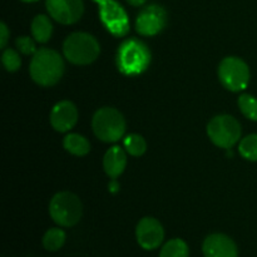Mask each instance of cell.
I'll return each mask as SVG.
<instances>
[{"mask_svg":"<svg viewBox=\"0 0 257 257\" xmlns=\"http://www.w3.org/2000/svg\"><path fill=\"white\" fill-rule=\"evenodd\" d=\"M64 60L60 54L49 48L37 50L30 62V77L42 87L55 85L64 74Z\"/></svg>","mask_w":257,"mask_h":257,"instance_id":"6da1fadb","label":"cell"},{"mask_svg":"<svg viewBox=\"0 0 257 257\" xmlns=\"http://www.w3.org/2000/svg\"><path fill=\"white\" fill-rule=\"evenodd\" d=\"M115 62L120 73L125 75H138L150 65L151 52L145 43L131 38L119 45Z\"/></svg>","mask_w":257,"mask_h":257,"instance_id":"7a4b0ae2","label":"cell"},{"mask_svg":"<svg viewBox=\"0 0 257 257\" xmlns=\"http://www.w3.org/2000/svg\"><path fill=\"white\" fill-rule=\"evenodd\" d=\"M64 57L75 65H88L94 62L100 53L98 40L88 33H73L63 44Z\"/></svg>","mask_w":257,"mask_h":257,"instance_id":"3957f363","label":"cell"},{"mask_svg":"<svg viewBox=\"0 0 257 257\" xmlns=\"http://www.w3.org/2000/svg\"><path fill=\"white\" fill-rule=\"evenodd\" d=\"M92 128L98 140L105 143L117 142L125 132V120L115 108L103 107L93 115Z\"/></svg>","mask_w":257,"mask_h":257,"instance_id":"277c9868","label":"cell"},{"mask_svg":"<svg viewBox=\"0 0 257 257\" xmlns=\"http://www.w3.org/2000/svg\"><path fill=\"white\" fill-rule=\"evenodd\" d=\"M49 213L57 225L62 227H72L82 218L83 206L74 193L59 192L50 201Z\"/></svg>","mask_w":257,"mask_h":257,"instance_id":"5b68a950","label":"cell"},{"mask_svg":"<svg viewBox=\"0 0 257 257\" xmlns=\"http://www.w3.org/2000/svg\"><path fill=\"white\" fill-rule=\"evenodd\" d=\"M241 124L236 118L228 114L216 115L207 124V135L215 146L220 148L233 147L240 141Z\"/></svg>","mask_w":257,"mask_h":257,"instance_id":"8992f818","label":"cell"},{"mask_svg":"<svg viewBox=\"0 0 257 257\" xmlns=\"http://www.w3.org/2000/svg\"><path fill=\"white\" fill-rule=\"evenodd\" d=\"M218 78L226 89L231 92H241L250 83V69L241 58L227 57L220 63Z\"/></svg>","mask_w":257,"mask_h":257,"instance_id":"52a82bcc","label":"cell"},{"mask_svg":"<svg viewBox=\"0 0 257 257\" xmlns=\"http://www.w3.org/2000/svg\"><path fill=\"white\" fill-rule=\"evenodd\" d=\"M99 5V17L105 29L114 37H124L130 32V20L124 8L115 0H94Z\"/></svg>","mask_w":257,"mask_h":257,"instance_id":"ba28073f","label":"cell"},{"mask_svg":"<svg viewBox=\"0 0 257 257\" xmlns=\"http://www.w3.org/2000/svg\"><path fill=\"white\" fill-rule=\"evenodd\" d=\"M167 24V13L161 5L152 4L146 7L138 14L136 20V30L141 35L152 37L165 29Z\"/></svg>","mask_w":257,"mask_h":257,"instance_id":"9c48e42d","label":"cell"},{"mask_svg":"<svg viewBox=\"0 0 257 257\" xmlns=\"http://www.w3.org/2000/svg\"><path fill=\"white\" fill-rule=\"evenodd\" d=\"M47 10L50 17L60 24H74L84 12L83 0H47Z\"/></svg>","mask_w":257,"mask_h":257,"instance_id":"30bf717a","label":"cell"},{"mask_svg":"<svg viewBox=\"0 0 257 257\" xmlns=\"http://www.w3.org/2000/svg\"><path fill=\"white\" fill-rule=\"evenodd\" d=\"M136 237L138 245L145 250H156L160 247L165 238V230L158 220L145 217L138 222L136 228Z\"/></svg>","mask_w":257,"mask_h":257,"instance_id":"8fae6325","label":"cell"},{"mask_svg":"<svg viewBox=\"0 0 257 257\" xmlns=\"http://www.w3.org/2000/svg\"><path fill=\"white\" fill-rule=\"evenodd\" d=\"M78 122V109L70 100H62L50 112V124L57 132H68Z\"/></svg>","mask_w":257,"mask_h":257,"instance_id":"7c38bea8","label":"cell"},{"mask_svg":"<svg viewBox=\"0 0 257 257\" xmlns=\"http://www.w3.org/2000/svg\"><path fill=\"white\" fill-rule=\"evenodd\" d=\"M205 257H238L235 241L223 233H212L205 238L202 245Z\"/></svg>","mask_w":257,"mask_h":257,"instance_id":"4fadbf2b","label":"cell"},{"mask_svg":"<svg viewBox=\"0 0 257 257\" xmlns=\"http://www.w3.org/2000/svg\"><path fill=\"white\" fill-rule=\"evenodd\" d=\"M125 166H127V156L119 146L110 147L105 152L103 158V168L110 178H117L118 176L122 175Z\"/></svg>","mask_w":257,"mask_h":257,"instance_id":"5bb4252c","label":"cell"},{"mask_svg":"<svg viewBox=\"0 0 257 257\" xmlns=\"http://www.w3.org/2000/svg\"><path fill=\"white\" fill-rule=\"evenodd\" d=\"M63 146L67 152L73 156H78V157L87 156L90 151V143L88 142L87 138L77 135V133H70V135L65 136L63 140Z\"/></svg>","mask_w":257,"mask_h":257,"instance_id":"9a60e30c","label":"cell"},{"mask_svg":"<svg viewBox=\"0 0 257 257\" xmlns=\"http://www.w3.org/2000/svg\"><path fill=\"white\" fill-rule=\"evenodd\" d=\"M53 33V25L47 15H37L32 22V34L37 42L47 43Z\"/></svg>","mask_w":257,"mask_h":257,"instance_id":"2e32d148","label":"cell"},{"mask_svg":"<svg viewBox=\"0 0 257 257\" xmlns=\"http://www.w3.org/2000/svg\"><path fill=\"white\" fill-rule=\"evenodd\" d=\"M65 238H67V236L62 228H50L43 236V246L47 251L54 252V251H58L63 247V245L65 243Z\"/></svg>","mask_w":257,"mask_h":257,"instance_id":"e0dca14e","label":"cell"},{"mask_svg":"<svg viewBox=\"0 0 257 257\" xmlns=\"http://www.w3.org/2000/svg\"><path fill=\"white\" fill-rule=\"evenodd\" d=\"M190 248L188 245L181 238H173L165 243L161 250L160 257H188Z\"/></svg>","mask_w":257,"mask_h":257,"instance_id":"ac0fdd59","label":"cell"},{"mask_svg":"<svg viewBox=\"0 0 257 257\" xmlns=\"http://www.w3.org/2000/svg\"><path fill=\"white\" fill-rule=\"evenodd\" d=\"M123 146H124L127 153H130L133 157H140V156L145 155L146 150H147V143H146L145 138L140 135H128L123 141Z\"/></svg>","mask_w":257,"mask_h":257,"instance_id":"d6986e66","label":"cell"},{"mask_svg":"<svg viewBox=\"0 0 257 257\" xmlns=\"http://www.w3.org/2000/svg\"><path fill=\"white\" fill-rule=\"evenodd\" d=\"M238 152L245 160L257 162V135H248L238 145Z\"/></svg>","mask_w":257,"mask_h":257,"instance_id":"ffe728a7","label":"cell"},{"mask_svg":"<svg viewBox=\"0 0 257 257\" xmlns=\"http://www.w3.org/2000/svg\"><path fill=\"white\" fill-rule=\"evenodd\" d=\"M238 108L246 118L257 122V99L251 94H242L237 100Z\"/></svg>","mask_w":257,"mask_h":257,"instance_id":"44dd1931","label":"cell"},{"mask_svg":"<svg viewBox=\"0 0 257 257\" xmlns=\"http://www.w3.org/2000/svg\"><path fill=\"white\" fill-rule=\"evenodd\" d=\"M2 62L5 69L10 73L17 72L20 68V64H22V60H20V57L19 54H18L17 50L10 49V48L9 49H5L4 52H3Z\"/></svg>","mask_w":257,"mask_h":257,"instance_id":"7402d4cb","label":"cell"},{"mask_svg":"<svg viewBox=\"0 0 257 257\" xmlns=\"http://www.w3.org/2000/svg\"><path fill=\"white\" fill-rule=\"evenodd\" d=\"M15 44H17L18 49L25 55H34L37 53V47H35V43L32 38L29 37H19L15 40Z\"/></svg>","mask_w":257,"mask_h":257,"instance_id":"603a6c76","label":"cell"},{"mask_svg":"<svg viewBox=\"0 0 257 257\" xmlns=\"http://www.w3.org/2000/svg\"><path fill=\"white\" fill-rule=\"evenodd\" d=\"M0 33H2V38H0V47L5 48L8 40H9V30H8V27L5 25V23H2V24H0Z\"/></svg>","mask_w":257,"mask_h":257,"instance_id":"cb8c5ba5","label":"cell"},{"mask_svg":"<svg viewBox=\"0 0 257 257\" xmlns=\"http://www.w3.org/2000/svg\"><path fill=\"white\" fill-rule=\"evenodd\" d=\"M128 3H130L131 5H133V7H141V5H143L146 3V0H127Z\"/></svg>","mask_w":257,"mask_h":257,"instance_id":"d4e9b609","label":"cell"},{"mask_svg":"<svg viewBox=\"0 0 257 257\" xmlns=\"http://www.w3.org/2000/svg\"><path fill=\"white\" fill-rule=\"evenodd\" d=\"M22 2H25V3H33V2H37V0H22Z\"/></svg>","mask_w":257,"mask_h":257,"instance_id":"484cf974","label":"cell"}]
</instances>
